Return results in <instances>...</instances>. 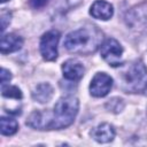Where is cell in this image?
I'll return each instance as SVG.
<instances>
[{
  "label": "cell",
  "instance_id": "1",
  "mask_svg": "<svg viewBox=\"0 0 147 147\" xmlns=\"http://www.w3.org/2000/svg\"><path fill=\"white\" fill-rule=\"evenodd\" d=\"M103 33L94 25H86L71 31L64 39V47L74 54L88 55L94 53L103 42Z\"/></svg>",
  "mask_w": 147,
  "mask_h": 147
},
{
  "label": "cell",
  "instance_id": "2",
  "mask_svg": "<svg viewBox=\"0 0 147 147\" xmlns=\"http://www.w3.org/2000/svg\"><path fill=\"white\" fill-rule=\"evenodd\" d=\"M79 101L74 95L62 96L54 106L53 111L46 110L47 130H61L71 125L78 114Z\"/></svg>",
  "mask_w": 147,
  "mask_h": 147
},
{
  "label": "cell",
  "instance_id": "3",
  "mask_svg": "<svg viewBox=\"0 0 147 147\" xmlns=\"http://www.w3.org/2000/svg\"><path fill=\"white\" fill-rule=\"evenodd\" d=\"M121 85L126 93L142 92L147 87V68L141 61L129 64L121 74Z\"/></svg>",
  "mask_w": 147,
  "mask_h": 147
},
{
  "label": "cell",
  "instance_id": "4",
  "mask_svg": "<svg viewBox=\"0 0 147 147\" xmlns=\"http://www.w3.org/2000/svg\"><path fill=\"white\" fill-rule=\"evenodd\" d=\"M125 24L134 32H147V0L132 7L125 14Z\"/></svg>",
  "mask_w": 147,
  "mask_h": 147
},
{
  "label": "cell",
  "instance_id": "5",
  "mask_svg": "<svg viewBox=\"0 0 147 147\" xmlns=\"http://www.w3.org/2000/svg\"><path fill=\"white\" fill-rule=\"evenodd\" d=\"M100 53L103 60L111 67H118L123 63V47L114 38H108L101 44Z\"/></svg>",
  "mask_w": 147,
  "mask_h": 147
},
{
  "label": "cell",
  "instance_id": "6",
  "mask_svg": "<svg viewBox=\"0 0 147 147\" xmlns=\"http://www.w3.org/2000/svg\"><path fill=\"white\" fill-rule=\"evenodd\" d=\"M59 40H60V33L55 30L47 31L46 33L42 34L39 42V48H40V54L46 61H54L57 57Z\"/></svg>",
  "mask_w": 147,
  "mask_h": 147
},
{
  "label": "cell",
  "instance_id": "7",
  "mask_svg": "<svg viewBox=\"0 0 147 147\" xmlns=\"http://www.w3.org/2000/svg\"><path fill=\"white\" fill-rule=\"evenodd\" d=\"M113 87V78L106 72H98L91 80L90 93L95 98L106 96Z\"/></svg>",
  "mask_w": 147,
  "mask_h": 147
},
{
  "label": "cell",
  "instance_id": "8",
  "mask_svg": "<svg viewBox=\"0 0 147 147\" xmlns=\"http://www.w3.org/2000/svg\"><path fill=\"white\" fill-rule=\"evenodd\" d=\"M62 72L64 78L69 80H79L85 72V68L82 62L76 59H70L63 62L62 64Z\"/></svg>",
  "mask_w": 147,
  "mask_h": 147
},
{
  "label": "cell",
  "instance_id": "9",
  "mask_svg": "<svg viewBox=\"0 0 147 147\" xmlns=\"http://www.w3.org/2000/svg\"><path fill=\"white\" fill-rule=\"evenodd\" d=\"M90 14L96 20L107 21L114 15V7L105 0H96L92 3L90 8Z\"/></svg>",
  "mask_w": 147,
  "mask_h": 147
},
{
  "label": "cell",
  "instance_id": "10",
  "mask_svg": "<svg viewBox=\"0 0 147 147\" xmlns=\"http://www.w3.org/2000/svg\"><path fill=\"white\" fill-rule=\"evenodd\" d=\"M23 46V39L16 33H7L1 37L0 51L2 54H8L21 49Z\"/></svg>",
  "mask_w": 147,
  "mask_h": 147
},
{
  "label": "cell",
  "instance_id": "11",
  "mask_svg": "<svg viewBox=\"0 0 147 147\" xmlns=\"http://www.w3.org/2000/svg\"><path fill=\"white\" fill-rule=\"evenodd\" d=\"M91 136L96 142L106 144L115 138V130L114 126L110 125L109 123H101L92 130Z\"/></svg>",
  "mask_w": 147,
  "mask_h": 147
},
{
  "label": "cell",
  "instance_id": "12",
  "mask_svg": "<svg viewBox=\"0 0 147 147\" xmlns=\"http://www.w3.org/2000/svg\"><path fill=\"white\" fill-rule=\"evenodd\" d=\"M53 94H54V90H53L52 85L48 83L38 84L32 91V98L36 101H38L39 103L49 102L51 99L53 98Z\"/></svg>",
  "mask_w": 147,
  "mask_h": 147
},
{
  "label": "cell",
  "instance_id": "13",
  "mask_svg": "<svg viewBox=\"0 0 147 147\" xmlns=\"http://www.w3.org/2000/svg\"><path fill=\"white\" fill-rule=\"evenodd\" d=\"M18 130V123L16 119L2 116L0 118V131L3 136H13Z\"/></svg>",
  "mask_w": 147,
  "mask_h": 147
},
{
  "label": "cell",
  "instance_id": "14",
  "mask_svg": "<svg viewBox=\"0 0 147 147\" xmlns=\"http://www.w3.org/2000/svg\"><path fill=\"white\" fill-rule=\"evenodd\" d=\"M1 92H2V96H5V98L15 99V100L22 99V92L17 86L1 85Z\"/></svg>",
  "mask_w": 147,
  "mask_h": 147
},
{
  "label": "cell",
  "instance_id": "15",
  "mask_svg": "<svg viewBox=\"0 0 147 147\" xmlns=\"http://www.w3.org/2000/svg\"><path fill=\"white\" fill-rule=\"evenodd\" d=\"M107 106H110L109 109L113 110V111H116V113L121 111V110L123 109V107H124L123 100H122V99H118V98H114V99L109 100V102H108Z\"/></svg>",
  "mask_w": 147,
  "mask_h": 147
},
{
  "label": "cell",
  "instance_id": "16",
  "mask_svg": "<svg viewBox=\"0 0 147 147\" xmlns=\"http://www.w3.org/2000/svg\"><path fill=\"white\" fill-rule=\"evenodd\" d=\"M10 23V14L8 11H3L1 14V31L3 32L7 28V25Z\"/></svg>",
  "mask_w": 147,
  "mask_h": 147
},
{
  "label": "cell",
  "instance_id": "17",
  "mask_svg": "<svg viewBox=\"0 0 147 147\" xmlns=\"http://www.w3.org/2000/svg\"><path fill=\"white\" fill-rule=\"evenodd\" d=\"M11 79V74L9 70L2 68L1 69V85H6L7 82H9Z\"/></svg>",
  "mask_w": 147,
  "mask_h": 147
},
{
  "label": "cell",
  "instance_id": "18",
  "mask_svg": "<svg viewBox=\"0 0 147 147\" xmlns=\"http://www.w3.org/2000/svg\"><path fill=\"white\" fill-rule=\"evenodd\" d=\"M30 5L33 7V8H41L44 6H46V3L48 2V0H29Z\"/></svg>",
  "mask_w": 147,
  "mask_h": 147
},
{
  "label": "cell",
  "instance_id": "19",
  "mask_svg": "<svg viewBox=\"0 0 147 147\" xmlns=\"http://www.w3.org/2000/svg\"><path fill=\"white\" fill-rule=\"evenodd\" d=\"M6 1H8V0H1V2L3 3V2H6Z\"/></svg>",
  "mask_w": 147,
  "mask_h": 147
},
{
  "label": "cell",
  "instance_id": "20",
  "mask_svg": "<svg viewBox=\"0 0 147 147\" xmlns=\"http://www.w3.org/2000/svg\"><path fill=\"white\" fill-rule=\"evenodd\" d=\"M145 92H146V95H147V87H146V90H145Z\"/></svg>",
  "mask_w": 147,
  "mask_h": 147
}]
</instances>
